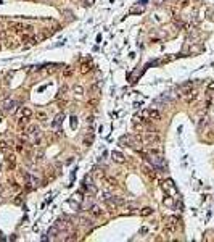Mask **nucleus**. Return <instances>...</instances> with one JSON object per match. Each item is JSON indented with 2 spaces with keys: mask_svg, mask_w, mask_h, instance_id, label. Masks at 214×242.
<instances>
[{
  "mask_svg": "<svg viewBox=\"0 0 214 242\" xmlns=\"http://www.w3.org/2000/svg\"><path fill=\"white\" fill-rule=\"evenodd\" d=\"M142 115L146 116V118H151V119H159L161 118V113H159L158 110H145Z\"/></svg>",
  "mask_w": 214,
  "mask_h": 242,
  "instance_id": "2",
  "label": "nucleus"
},
{
  "mask_svg": "<svg viewBox=\"0 0 214 242\" xmlns=\"http://www.w3.org/2000/svg\"><path fill=\"white\" fill-rule=\"evenodd\" d=\"M11 187H13V190H20V186H18L16 182H13V186H11Z\"/></svg>",
  "mask_w": 214,
  "mask_h": 242,
  "instance_id": "23",
  "label": "nucleus"
},
{
  "mask_svg": "<svg viewBox=\"0 0 214 242\" xmlns=\"http://www.w3.org/2000/svg\"><path fill=\"white\" fill-rule=\"evenodd\" d=\"M7 161L10 163V168H15V155H7Z\"/></svg>",
  "mask_w": 214,
  "mask_h": 242,
  "instance_id": "13",
  "label": "nucleus"
},
{
  "mask_svg": "<svg viewBox=\"0 0 214 242\" xmlns=\"http://www.w3.org/2000/svg\"><path fill=\"white\" fill-rule=\"evenodd\" d=\"M13 28V31H16V33H21V31H24V26L23 24H16V23H13V24H10V29Z\"/></svg>",
  "mask_w": 214,
  "mask_h": 242,
  "instance_id": "10",
  "label": "nucleus"
},
{
  "mask_svg": "<svg viewBox=\"0 0 214 242\" xmlns=\"http://www.w3.org/2000/svg\"><path fill=\"white\" fill-rule=\"evenodd\" d=\"M211 92H214V81H213V82H209V84H208V95H209Z\"/></svg>",
  "mask_w": 214,
  "mask_h": 242,
  "instance_id": "19",
  "label": "nucleus"
},
{
  "mask_svg": "<svg viewBox=\"0 0 214 242\" xmlns=\"http://www.w3.org/2000/svg\"><path fill=\"white\" fill-rule=\"evenodd\" d=\"M74 94H77V95H82V94H84V87H82V86H74Z\"/></svg>",
  "mask_w": 214,
  "mask_h": 242,
  "instance_id": "14",
  "label": "nucleus"
},
{
  "mask_svg": "<svg viewBox=\"0 0 214 242\" xmlns=\"http://www.w3.org/2000/svg\"><path fill=\"white\" fill-rule=\"evenodd\" d=\"M3 110L13 113V111L16 110V102H15V100H7V102L3 103Z\"/></svg>",
  "mask_w": 214,
  "mask_h": 242,
  "instance_id": "3",
  "label": "nucleus"
},
{
  "mask_svg": "<svg viewBox=\"0 0 214 242\" xmlns=\"http://www.w3.org/2000/svg\"><path fill=\"white\" fill-rule=\"evenodd\" d=\"M137 12H143V8H142V7H140V8H132V10H130V13H137Z\"/></svg>",
  "mask_w": 214,
  "mask_h": 242,
  "instance_id": "21",
  "label": "nucleus"
},
{
  "mask_svg": "<svg viewBox=\"0 0 214 242\" xmlns=\"http://www.w3.org/2000/svg\"><path fill=\"white\" fill-rule=\"evenodd\" d=\"M106 182H108L109 186H116V184H117V182H116V179H114V178H109V176L106 178Z\"/></svg>",
  "mask_w": 214,
  "mask_h": 242,
  "instance_id": "17",
  "label": "nucleus"
},
{
  "mask_svg": "<svg viewBox=\"0 0 214 242\" xmlns=\"http://www.w3.org/2000/svg\"><path fill=\"white\" fill-rule=\"evenodd\" d=\"M57 233H58V228H57V226H53V228H50V229H49V236H55Z\"/></svg>",
  "mask_w": 214,
  "mask_h": 242,
  "instance_id": "18",
  "label": "nucleus"
},
{
  "mask_svg": "<svg viewBox=\"0 0 214 242\" xmlns=\"http://www.w3.org/2000/svg\"><path fill=\"white\" fill-rule=\"evenodd\" d=\"M0 152H8V142L7 140H0Z\"/></svg>",
  "mask_w": 214,
  "mask_h": 242,
  "instance_id": "11",
  "label": "nucleus"
},
{
  "mask_svg": "<svg viewBox=\"0 0 214 242\" xmlns=\"http://www.w3.org/2000/svg\"><path fill=\"white\" fill-rule=\"evenodd\" d=\"M36 115H37V119H39V121H42V123H45V121H47V113H45V111L39 110Z\"/></svg>",
  "mask_w": 214,
  "mask_h": 242,
  "instance_id": "8",
  "label": "nucleus"
},
{
  "mask_svg": "<svg viewBox=\"0 0 214 242\" xmlns=\"http://www.w3.org/2000/svg\"><path fill=\"white\" fill-rule=\"evenodd\" d=\"M21 116H26V118H31V116H32V110H31V108H28V107H24L23 110H21Z\"/></svg>",
  "mask_w": 214,
  "mask_h": 242,
  "instance_id": "9",
  "label": "nucleus"
},
{
  "mask_svg": "<svg viewBox=\"0 0 214 242\" xmlns=\"http://www.w3.org/2000/svg\"><path fill=\"white\" fill-rule=\"evenodd\" d=\"M65 76H66V78L71 76V70H69V68H66V70H65Z\"/></svg>",
  "mask_w": 214,
  "mask_h": 242,
  "instance_id": "22",
  "label": "nucleus"
},
{
  "mask_svg": "<svg viewBox=\"0 0 214 242\" xmlns=\"http://www.w3.org/2000/svg\"><path fill=\"white\" fill-rule=\"evenodd\" d=\"M63 118H65V115H58L57 118H55V121H53V127H58L61 124V121H63Z\"/></svg>",
  "mask_w": 214,
  "mask_h": 242,
  "instance_id": "12",
  "label": "nucleus"
},
{
  "mask_svg": "<svg viewBox=\"0 0 214 242\" xmlns=\"http://www.w3.org/2000/svg\"><path fill=\"white\" fill-rule=\"evenodd\" d=\"M87 71H90V66L87 65V63H84V65L81 66V73H84V74H85Z\"/></svg>",
  "mask_w": 214,
  "mask_h": 242,
  "instance_id": "16",
  "label": "nucleus"
},
{
  "mask_svg": "<svg viewBox=\"0 0 214 242\" xmlns=\"http://www.w3.org/2000/svg\"><path fill=\"white\" fill-rule=\"evenodd\" d=\"M196 97H198V94H195V92H190L188 95H185V102H187V103H192V102H195V100H196Z\"/></svg>",
  "mask_w": 214,
  "mask_h": 242,
  "instance_id": "7",
  "label": "nucleus"
},
{
  "mask_svg": "<svg viewBox=\"0 0 214 242\" xmlns=\"http://www.w3.org/2000/svg\"><path fill=\"white\" fill-rule=\"evenodd\" d=\"M90 213H92V215H93V216H95V218H100V216H101V213H103V211H101V208H100V207L93 205L92 208H90Z\"/></svg>",
  "mask_w": 214,
  "mask_h": 242,
  "instance_id": "5",
  "label": "nucleus"
},
{
  "mask_svg": "<svg viewBox=\"0 0 214 242\" xmlns=\"http://www.w3.org/2000/svg\"><path fill=\"white\" fill-rule=\"evenodd\" d=\"M0 169H2V166H0Z\"/></svg>",
  "mask_w": 214,
  "mask_h": 242,
  "instance_id": "25",
  "label": "nucleus"
},
{
  "mask_svg": "<svg viewBox=\"0 0 214 242\" xmlns=\"http://www.w3.org/2000/svg\"><path fill=\"white\" fill-rule=\"evenodd\" d=\"M71 126H73V127L77 126V118H76V116H71Z\"/></svg>",
  "mask_w": 214,
  "mask_h": 242,
  "instance_id": "20",
  "label": "nucleus"
},
{
  "mask_svg": "<svg viewBox=\"0 0 214 242\" xmlns=\"http://www.w3.org/2000/svg\"><path fill=\"white\" fill-rule=\"evenodd\" d=\"M179 228V220L176 216H172V218H169L167 220V223H166V228H164V233H174V231Z\"/></svg>",
  "mask_w": 214,
  "mask_h": 242,
  "instance_id": "1",
  "label": "nucleus"
},
{
  "mask_svg": "<svg viewBox=\"0 0 214 242\" xmlns=\"http://www.w3.org/2000/svg\"><path fill=\"white\" fill-rule=\"evenodd\" d=\"M151 211H153V210L150 208V207H145V208L142 210L140 213H142V215H143V216H148V215H151Z\"/></svg>",
  "mask_w": 214,
  "mask_h": 242,
  "instance_id": "15",
  "label": "nucleus"
},
{
  "mask_svg": "<svg viewBox=\"0 0 214 242\" xmlns=\"http://www.w3.org/2000/svg\"><path fill=\"white\" fill-rule=\"evenodd\" d=\"M111 157H113V160L116 161V163H124V161H126L124 155H122L121 152H113V153H111Z\"/></svg>",
  "mask_w": 214,
  "mask_h": 242,
  "instance_id": "4",
  "label": "nucleus"
},
{
  "mask_svg": "<svg viewBox=\"0 0 214 242\" xmlns=\"http://www.w3.org/2000/svg\"><path fill=\"white\" fill-rule=\"evenodd\" d=\"M89 103H90V105H97V99H93V100H90V102H89Z\"/></svg>",
  "mask_w": 214,
  "mask_h": 242,
  "instance_id": "24",
  "label": "nucleus"
},
{
  "mask_svg": "<svg viewBox=\"0 0 214 242\" xmlns=\"http://www.w3.org/2000/svg\"><path fill=\"white\" fill-rule=\"evenodd\" d=\"M29 124V118H26V116H21L20 121H18V126H20V129H23V127H26Z\"/></svg>",
  "mask_w": 214,
  "mask_h": 242,
  "instance_id": "6",
  "label": "nucleus"
}]
</instances>
